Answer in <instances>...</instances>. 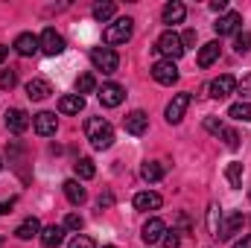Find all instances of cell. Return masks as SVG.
<instances>
[{
	"mask_svg": "<svg viewBox=\"0 0 251 248\" xmlns=\"http://www.w3.org/2000/svg\"><path fill=\"white\" fill-rule=\"evenodd\" d=\"M85 134H88V140H91V146L94 149H108L111 143H114V128L108 120H102V117H91L88 123H85Z\"/></svg>",
	"mask_w": 251,
	"mask_h": 248,
	"instance_id": "1",
	"label": "cell"
},
{
	"mask_svg": "<svg viewBox=\"0 0 251 248\" xmlns=\"http://www.w3.org/2000/svg\"><path fill=\"white\" fill-rule=\"evenodd\" d=\"M155 50H158V53H161L167 62H176V59H181V56H184V44H181V35H178V32H173V29H167V32L158 38Z\"/></svg>",
	"mask_w": 251,
	"mask_h": 248,
	"instance_id": "2",
	"label": "cell"
},
{
	"mask_svg": "<svg viewBox=\"0 0 251 248\" xmlns=\"http://www.w3.org/2000/svg\"><path fill=\"white\" fill-rule=\"evenodd\" d=\"M131 29H134L131 18H117L114 24L105 26V44H126L131 38Z\"/></svg>",
	"mask_w": 251,
	"mask_h": 248,
	"instance_id": "3",
	"label": "cell"
},
{
	"mask_svg": "<svg viewBox=\"0 0 251 248\" xmlns=\"http://www.w3.org/2000/svg\"><path fill=\"white\" fill-rule=\"evenodd\" d=\"M91 64L97 70H102V73H114L120 67V59H117V53L111 47H94L91 50Z\"/></svg>",
	"mask_w": 251,
	"mask_h": 248,
	"instance_id": "4",
	"label": "cell"
},
{
	"mask_svg": "<svg viewBox=\"0 0 251 248\" xmlns=\"http://www.w3.org/2000/svg\"><path fill=\"white\" fill-rule=\"evenodd\" d=\"M207 91H210L213 99H225V97H231V94L237 91V79H234L231 73H222V76H216V79L207 85Z\"/></svg>",
	"mask_w": 251,
	"mask_h": 248,
	"instance_id": "5",
	"label": "cell"
},
{
	"mask_svg": "<svg viewBox=\"0 0 251 248\" xmlns=\"http://www.w3.org/2000/svg\"><path fill=\"white\" fill-rule=\"evenodd\" d=\"M152 79L158 82V85H176L178 82V67L176 62H155L152 64Z\"/></svg>",
	"mask_w": 251,
	"mask_h": 248,
	"instance_id": "6",
	"label": "cell"
},
{
	"mask_svg": "<svg viewBox=\"0 0 251 248\" xmlns=\"http://www.w3.org/2000/svg\"><path fill=\"white\" fill-rule=\"evenodd\" d=\"M190 102H193V97L190 94H176L173 97V102L167 105V123H181V117H184V111L190 108Z\"/></svg>",
	"mask_w": 251,
	"mask_h": 248,
	"instance_id": "7",
	"label": "cell"
},
{
	"mask_svg": "<svg viewBox=\"0 0 251 248\" xmlns=\"http://www.w3.org/2000/svg\"><path fill=\"white\" fill-rule=\"evenodd\" d=\"M123 99H126L123 85H117V82H108V85H102V88H100V102H102L105 108H117Z\"/></svg>",
	"mask_w": 251,
	"mask_h": 248,
	"instance_id": "8",
	"label": "cell"
},
{
	"mask_svg": "<svg viewBox=\"0 0 251 248\" xmlns=\"http://www.w3.org/2000/svg\"><path fill=\"white\" fill-rule=\"evenodd\" d=\"M32 128H35V134L50 137V134H56L59 120H56V114H53V111H41V114H35V117H32Z\"/></svg>",
	"mask_w": 251,
	"mask_h": 248,
	"instance_id": "9",
	"label": "cell"
},
{
	"mask_svg": "<svg viewBox=\"0 0 251 248\" xmlns=\"http://www.w3.org/2000/svg\"><path fill=\"white\" fill-rule=\"evenodd\" d=\"M38 41H41V50H44L47 56H59V53H64V38L56 32V29H44Z\"/></svg>",
	"mask_w": 251,
	"mask_h": 248,
	"instance_id": "10",
	"label": "cell"
},
{
	"mask_svg": "<svg viewBox=\"0 0 251 248\" xmlns=\"http://www.w3.org/2000/svg\"><path fill=\"white\" fill-rule=\"evenodd\" d=\"M29 114L24 111V108H9L6 111V125H9V131H15V134H24L26 128H29Z\"/></svg>",
	"mask_w": 251,
	"mask_h": 248,
	"instance_id": "11",
	"label": "cell"
},
{
	"mask_svg": "<svg viewBox=\"0 0 251 248\" xmlns=\"http://www.w3.org/2000/svg\"><path fill=\"white\" fill-rule=\"evenodd\" d=\"M240 24H243L240 12H225V15L213 24V29H216L219 35H231V32H237V29H240Z\"/></svg>",
	"mask_w": 251,
	"mask_h": 248,
	"instance_id": "12",
	"label": "cell"
},
{
	"mask_svg": "<svg viewBox=\"0 0 251 248\" xmlns=\"http://www.w3.org/2000/svg\"><path fill=\"white\" fill-rule=\"evenodd\" d=\"M15 50H18L21 56H35V53L41 50V41H38L32 32H21V35L15 38Z\"/></svg>",
	"mask_w": 251,
	"mask_h": 248,
	"instance_id": "13",
	"label": "cell"
},
{
	"mask_svg": "<svg viewBox=\"0 0 251 248\" xmlns=\"http://www.w3.org/2000/svg\"><path fill=\"white\" fill-rule=\"evenodd\" d=\"M164 234H167L164 219H149V222L143 225V234H140V237H143V243H149V246H152V243H161V240H164Z\"/></svg>",
	"mask_w": 251,
	"mask_h": 248,
	"instance_id": "14",
	"label": "cell"
},
{
	"mask_svg": "<svg viewBox=\"0 0 251 248\" xmlns=\"http://www.w3.org/2000/svg\"><path fill=\"white\" fill-rule=\"evenodd\" d=\"M123 125H126V131H128V134H134V137H137V134H143V131L149 128V117H146V111H131V114L123 120Z\"/></svg>",
	"mask_w": 251,
	"mask_h": 248,
	"instance_id": "15",
	"label": "cell"
},
{
	"mask_svg": "<svg viewBox=\"0 0 251 248\" xmlns=\"http://www.w3.org/2000/svg\"><path fill=\"white\" fill-rule=\"evenodd\" d=\"M243 225H246V216H243V213L228 216V219L222 222V228H219V240H231L234 234H240V231H243Z\"/></svg>",
	"mask_w": 251,
	"mask_h": 248,
	"instance_id": "16",
	"label": "cell"
},
{
	"mask_svg": "<svg viewBox=\"0 0 251 248\" xmlns=\"http://www.w3.org/2000/svg\"><path fill=\"white\" fill-rule=\"evenodd\" d=\"M50 94H53V88H50L47 79H29L26 82V97L29 99H47Z\"/></svg>",
	"mask_w": 251,
	"mask_h": 248,
	"instance_id": "17",
	"label": "cell"
},
{
	"mask_svg": "<svg viewBox=\"0 0 251 248\" xmlns=\"http://www.w3.org/2000/svg\"><path fill=\"white\" fill-rule=\"evenodd\" d=\"M15 237H18V240H32V237H41V222H38L35 216L24 219V222L15 228Z\"/></svg>",
	"mask_w": 251,
	"mask_h": 248,
	"instance_id": "18",
	"label": "cell"
},
{
	"mask_svg": "<svg viewBox=\"0 0 251 248\" xmlns=\"http://www.w3.org/2000/svg\"><path fill=\"white\" fill-rule=\"evenodd\" d=\"M62 240H64V225H47V228L41 231V246L44 248L62 246Z\"/></svg>",
	"mask_w": 251,
	"mask_h": 248,
	"instance_id": "19",
	"label": "cell"
},
{
	"mask_svg": "<svg viewBox=\"0 0 251 248\" xmlns=\"http://www.w3.org/2000/svg\"><path fill=\"white\" fill-rule=\"evenodd\" d=\"M161 204H164V198H161L158 193H149V190H146V193H137V196H134V207H137V210H158Z\"/></svg>",
	"mask_w": 251,
	"mask_h": 248,
	"instance_id": "20",
	"label": "cell"
},
{
	"mask_svg": "<svg viewBox=\"0 0 251 248\" xmlns=\"http://www.w3.org/2000/svg\"><path fill=\"white\" fill-rule=\"evenodd\" d=\"M82 108H85V97H79V94H64L59 99V111L62 114H79Z\"/></svg>",
	"mask_w": 251,
	"mask_h": 248,
	"instance_id": "21",
	"label": "cell"
},
{
	"mask_svg": "<svg viewBox=\"0 0 251 248\" xmlns=\"http://www.w3.org/2000/svg\"><path fill=\"white\" fill-rule=\"evenodd\" d=\"M184 15H187V9H184V3H178V0H173V3L164 6V24H181Z\"/></svg>",
	"mask_w": 251,
	"mask_h": 248,
	"instance_id": "22",
	"label": "cell"
},
{
	"mask_svg": "<svg viewBox=\"0 0 251 248\" xmlns=\"http://www.w3.org/2000/svg\"><path fill=\"white\" fill-rule=\"evenodd\" d=\"M64 196H67V201H70V204H82V201L88 198V193H85V187L79 184L76 178H70V181H64Z\"/></svg>",
	"mask_w": 251,
	"mask_h": 248,
	"instance_id": "23",
	"label": "cell"
},
{
	"mask_svg": "<svg viewBox=\"0 0 251 248\" xmlns=\"http://www.w3.org/2000/svg\"><path fill=\"white\" fill-rule=\"evenodd\" d=\"M219 41H210V44H204L201 50H199V67H210V64L219 59Z\"/></svg>",
	"mask_w": 251,
	"mask_h": 248,
	"instance_id": "24",
	"label": "cell"
},
{
	"mask_svg": "<svg viewBox=\"0 0 251 248\" xmlns=\"http://www.w3.org/2000/svg\"><path fill=\"white\" fill-rule=\"evenodd\" d=\"M73 170H76V178H82V181H88V178L97 175V167H94L91 158H79V161L73 164Z\"/></svg>",
	"mask_w": 251,
	"mask_h": 248,
	"instance_id": "25",
	"label": "cell"
},
{
	"mask_svg": "<svg viewBox=\"0 0 251 248\" xmlns=\"http://www.w3.org/2000/svg\"><path fill=\"white\" fill-rule=\"evenodd\" d=\"M164 173H167V170H164V164H158V161H146L143 170H140V175H143L146 181H161Z\"/></svg>",
	"mask_w": 251,
	"mask_h": 248,
	"instance_id": "26",
	"label": "cell"
},
{
	"mask_svg": "<svg viewBox=\"0 0 251 248\" xmlns=\"http://www.w3.org/2000/svg\"><path fill=\"white\" fill-rule=\"evenodd\" d=\"M228 117H231V120L251 123V102H234V105L228 108Z\"/></svg>",
	"mask_w": 251,
	"mask_h": 248,
	"instance_id": "27",
	"label": "cell"
},
{
	"mask_svg": "<svg viewBox=\"0 0 251 248\" xmlns=\"http://www.w3.org/2000/svg\"><path fill=\"white\" fill-rule=\"evenodd\" d=\"M219 228H222V213H219L216 204H210V207H207V231H210L213 237H219Z\"/></svg>",
	"mask_w": 251,
	"mask_h": 248,
	"instance_id": "28",
	"label": "cell"
},
{
	"mask_svg": "<svg viewBox=\"0 0 251 248\" xmlns=\"http://www.w3.org/2000/svg\"><path fill=\"white\" fill-rule=\"evenodd\" d=\"M225 178H228V184H231V187H243V164H240V161L228 164V170H225Z\"/></svg>",
	"mask_w": 251,
	"mask_h": 248,
	"instance_id": "29",
	"label": "cell"
},
{
	"mask_svg": "<svg viewBox=\"0 0 251 248\" xmlns=\"http://www.w3.org/2000/svg\"><path fill=\"white\" fill-rule=\"evenodd\" d=\"M114 12H117L114 3H97L94 6V18L97 21H108V18H114Z\"/></svg>",
	"mask_w": 251,
	"mask_h": 248,
	"instance_id": "30",
	"label": "cell"
},
{
	"mask_svg": "<svg viewBox=\"0 0 251 248\" xmlns=\"http://www.w3.org/2000/svg\"><path fill=\"white\" fill-rule=\"evenodd\" d=\"M97 88V79L91 76V73H85V76H79V82H76V94L82 97V94H91Z\"/></svg>",
	"mask_w": 251,
	"mask_h": 248,
	"instance_id": "31",
	"label": "cell"
},
{
	"mask_svg": "<svg viewBox=\"0 0 251 248\" xmlns=\"http://www.w3.org/2000/svg\"><path fill=\"white\" fill-rule=\"evenodd\" d=\"M234 47H237L240 56H246V53L251 50V35L249 32H237V44H234Z\"/></svg>",
	"mask_w": 251,
	"mask_h": 248,
	"instance_id": "32",
	"label": "cell"
},
{
	"mask_svg": "<svg viewBox=\"0 0 251 248\" xmlns=\"http://www.w3.org/2000/svg\"><path fill=\"white\" fill-rule=\"evenodd\" d=\"M222 137H225V146H228V149H240V143H243V137H240L234 128H225Z\"/></svg>",
	"mask_w": 251,
	"mask_h": 248,
	"instance_id": "33",
	"label": "cell"
},
{
	"mask_svg": "<svg viewBox=\"0 0 251 248\" xmlns=\"http://www.w3.org/2000/svg\"><path fill=\"white\" fill-rule=\"evenodd\" d=\"M15 82H18L15 70H3V73H0V88H3V91H12V88H15Z\"/></svg>",
	"mask_w": 251,
	"mask_h": 248,
	"instance_id": "34",
	"label": "cell"
},
{
	"mask_svg": "<svg viewBox=\"0 0 251 248\" xmlns=\"http://www.w3.org/2000/svg\"><path fill=\"white\" fill-rule=\"evenodd\" d=\"M161 243H164V248H178V246H181V237H178V231L173 228V231H167V234H164V240H161Z\"/></svg>",
	"mask_w": 251,
	"mask_h": 248,
	"instance_id": "35",
	"label": "cell"
},
{
	"mask_svg": "<svg viewBox=\"0 0 251 248\" xmlns=\"http://www.w3.org/2000/svg\"><path fill=\"white\" fill-rule=\"evenodd\" d=\"M64 231H82V216H79V213H67Z\"/></svg>",
	"mask_w": 251,
	"mask_h": 248,
	"instance_id": "36",
	"label": "cell"
},
{
	"mask_svg": "<svg viewBox=\"0 0 251 248\" xmlns=\"http://www.w3.org/2000/svg\"><path fill=\"white\" fill-rule=\"evenodd\" d=\"M204 128H207L210 134H216V137H222V131H225V125L219 123L216 117H207V120H204Z\"/></svg>",
	"mask_w": 251,
	"mask_h": 248,
	"instance_id": "37",
	"label": "cell"
},
{
	"mask_svg": "<svg viewBox=\"0 0 251 248\" xmlns=\"http://www.w3.org/2000/svg\"><path fill=\"white\" fill-rule=\"evenodd\" d=\"M70 248H97V246H94V240H91V237H82V234H76V237L70 240Z\"/></svg>",
	"mask_w": 251,
	"mask_h": 248,
	"instance_id": "38",
	"label": "cell"
},
{
	"mask_svg": "<svg viewBox=\"0 0 251 248\" xmlns=\"http://www.w3.org/2000/svg\"><path fill=\"white\" fill-rule=\"evenodd\" d=\"M237 88H240V94H243V97H251V73H249V76H243V79L237 82Z\"/></svg>",
	"mask_w": 251,
	"mask_h": 248,
	"instance_id": "39",
	"label": "cell"
},
{
	"mask_svg": "<svg viewBox=\"0 0 251 248\" xmlns=\"http://www.w3.org/2000/svg\"><path fill=\"white\" fill-rule=\"evenodd\" d=\"M97 204H100V210H102V207H111V204H114V196H111V193H102Z\"/></svg>",
	"mask_w": 251,
	"mask_h": 248,
	"instance_id": "40",
	"label": "cell"
},
{
	"mask_svg": "<svg viewBox=\"0 0 251 248\" xmlns=\"http://www.w3.org/2000/svg\"><path fill=\"white\" fill-rule=\"evenodd\" d=\"M181 44H184V50H187L190 44H196V29H187V32H184V38H181Z\"/></svg>",
	"mask_w": 251,
	"mask_h": 248,
	"instance_id": "41",
	"label": "cell"
},
{
	"mask_svg": "<svg viewBox=\"0 0 251 248\" xmlns=\"http://www.w3.org/2000/svg\"><path fill=\"white\" fill-rule=\"evenodd\" d=\"M210 9H213V12H225V9H228V3H225V0H213V3H210Z\"/></svg>",
	"mask_w": 251,
	"mask_h": 248,
	"instance_id": "42",
	"label": "cell"
},
{
	"mask_svg": "<svg viewBox=\"0 0 251 248\" xmlns=\"http://www.w3.org/2000/svg\"><path fill=\"white\" fill-rule=\"evenodd\" d=\"M12 207H15V198H9V201H0V213H12Z\"/></svg>",
	"mask_w": 251,
	"mask_h": 248,
	"instance_id": "43",
	"label": "cell"
},
{
	"mask_svg": "<svg viewBox=\"0 0 251 248\" xmlns=\"http://www.w3.org/2000/svg\"><path fill=\"white\" fill-rule=\"evenodd\" d=\"M234 248H251V234H246V237H243V240H240Z\"/></svg>",
	"mask_w": 251,
	"mask_h": 248,
	"instance_id": "44",
	"label": "cell"
},
{
	"mask_svg": "<svg viewBox=\"0 0 251 248\" xmlns=\"http://www.w3.org/2000/svg\"><path fill=\"white\" fill-rule=\"evenodd\" d=\"M6 56H9V47H3V44H0V64H3V59H6Z\"/></svg>",
	"mask_w": 251,
	"mask_h": 248,
	"instance_id": "45",
	"label": "cell"
},
{
	"mask_svg": "<svg viewBox=\"0 0 251 248\" xmlns=\"http://www.w3.org/2000/svg\"><path fill=\"white\" fill-rule=\"evenodd\" d=\"M0 170H3V161H0Z\"/></svg>",
	"mask_w": 251,
	"mask_h": 248,
	"instance_id": "46",
	"label": "cell"
},
{
	"mask_svg": "<svg viewBox=\"0 0 251 248\" xmlns=\"http://www.w3.org/2000/svg\"><path fill=\"white\" fill-rule=\"evenodd\" d=\"M105 248H114V246H105Z\"/></svg>",
	"mask_w": 251,
	"mask_h": 248,
	"instance_id": "47",
	"label": "cell"
}]
</instances>
